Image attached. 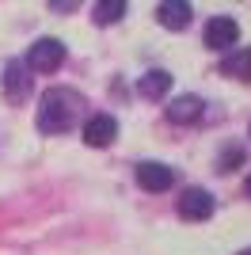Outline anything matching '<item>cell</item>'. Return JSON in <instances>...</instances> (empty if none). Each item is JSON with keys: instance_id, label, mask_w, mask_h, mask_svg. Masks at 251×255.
I'll return each instance as SVG.
<instances>
[{"instance_id": "6da1fadb", "label": "cell", "mask_w": 251, "mask_h": 255, "mask_svg": "<svg viewBox=\"0 0 251 255\" xmlns=\"http://www.w3.org/2000/svg\"><path fill=\"white\" fill-rule=\"evenodd\" d=\"M80 111H84L80 92H73V88H50L42 96V107H38L34 122H38L42 133H69L80 122Z\"/></svg>"}, {"instance_id": "7a4b0ae2", "label": "cell", "mask_w": 251, "mask_h": 255, "mask_svg": "<svg viewBox=\"0 0 251 255\" xmlns=\"http://www.w3.org/2000/svg\"><path fill=\"white\" fill-rule=\"evenodd\" d=\"M61 61H65L61 38H38L27 53V69H34V73H53V69H61Z\"/></svg>"}, {"instance_id": "3957f363", "label": "cell", "mask_w": 251, "mask_h": 255, "mask_svg": "<svg viewBox=\"0 0 251 255\" xmlns=\"http://www.w3.org/2000/svg\"><path fill=\"white\" fill-rule=\"evenodd\" d=\"M236 38H240V23L232 15H213L206 23V46L209 50H232Z\"/></svg>"}, {"instance_id": "277c9868", "label": "cell", "mask_w": 251, "mask_h": 255, "mask_svg": "<svg viewBox=\"0 0 251 255\" xmlns=\"http://www.w3.org/2000/svg\"><path fill=\"white\" fill-rule=\"evenodd\" d=\"M137 183H141L145 191L160 194L175 183V171L167 168V164H160V160H141V164H137Z\"/></svg>"}, {"instance_id": "5b68a950", "label": "cell", "mask_w": 251, "mask_h": 255, "mask_svg": "<svg viewBox=\"0 0 251 255\" xmlns=\"http://www.w3.org/2000/svg\"><path fill=\"white\" fill-rule=\"evenodd\" d=\"M209 213H213V194L209 191H202V187L183 191V198H179V217L183 221H206Z\"/></svg>"}, {"instance_id": "8992f818", "label": "cell", "mask_w": 251, "mask_h": 255, "mask_svg": "<svg viewBox=\"0 0 251 255\" xmlns=\"http://www.w3.org/2000/svg\"><path fill=\"white\" fill-rule=\"evenodd\" d=\"M31 96V76H27V65L8 61L4 65V99L8 103H23Z\"/></svg>"}, {"instance_id": "52a82bcc", "label": "cell", "mask_w": 251, "mask_h": 255, "mask_svg": "<svg viewBox=\"0 0 251 255\" xmlns=\"http://www.w3.org/2000/svg\"><path fill=\"white\" fill-rule=\"evenodd\" d=\"M115 137H118V122L111 115H92L84 122V141H88L92 149H103V145H111Z\"/></svg>"}, {"instance_id": "ba28073f", "label": "cell", "mask_w": 251, "mask_h": 255, "mask_svg": "<svg viewBox=\"0 0 251 255\" xmlns=\"http://www.w3.org/2000/svg\"><path fill=\"white\" fill-rule=\"evenodd\" d=\"M190 15H194V11H190L187 0H160V8H156L160 27H167V31H187Z\"/></svg>"}, {"instance_id": "9c48e42d", "label": "cell", "mask_w": 251, "mask_h": 255, "mask_svg": "<svg viewBox=\"0 0 251 255\" xmlns=\"http://www.w3.org/2000/svg\"><path fill=\"white\" fill-rule=\"evenodd\" d=\"M167 92H171V73L167 69H148V73H141V80H137V96L141 99H164Z\"/></svg>"}, {"instance_id": "30bf717a", "label": "cell", "mask_w": 251, "mask_h": 255, "mask_svg": "<svg viewBox=\"0 0 251 255\" xmlns=\"http://www.w3.org/2000/svg\"><path fill=\"white\" fill-rule=\"evenodd\" d=\"M167 118L175 122V126H190V122H198L202 118V99L198 96H179L167 103Z\"/></svg>"}, {"instance_id": "8fae6325", "label": "cell", "mask_w": 251, "mask_h": 255, "mask_svg": "<svg viewBox=\"0 0 251 255\" xmlns=\"http://www.w3.org/2000/svg\"><path fill=\"white\" fill-rule=\"evenodd\" d=\"M221 73L236 76V80H251V50H232L225 61H221Z\"/></svg>"}, {"instance_id": "7c38bea8", "label": "cell", "mask_w": 251, "mask_h": 255, "mask_svg": "<svg viewBox=\"0 0 251 255\" xmlns=\"http://www.w3.org/2000/svg\"><path fill=\"white\" fill-rule=\"evenodd\" d=\"M126 15V0H95V23L99 27H111Z\"/></svg>"}, {"instance_id": "4fadbf2b", "label": "cell", "mask_w": 251, "mask_h": 255, "mask_svg": "<svg viewBox=\"0 0 251 255\" xmlns=\"http://www.w3.org/2000/svg\"><path fill=\"white\" fill-rule=\"evenodd\" d=\"M84 0H50V11H57V15H69V11H76Z\"/></svg>"}, {"instance_id": "5bb4252c", "label": "cell", "mask_w": 251, "mask_h": 255, "mask_svg": "<svg viewBox=\"0 0 251 255\" xmlns=\"http://www.w3.org/2000/svg\"><path fill=\"white\" fill-rule=\"evenodd\" d=\"M240 160H244V152L236 145H229V149L221 152V171H229V164H240Z\"/></svg>"}, {"instance_id": "9a60e30c", "label": "cell", "mask_w": 251, "mask_h": 255, "mask_svg": "<svg viewBox=\"0 0 251 255\" xmlns=\"http://www.w3.org/2000/svg\"><path fill=\"white\" fill-rule=\"evenodd\" d=\"M244 191H248V198H251V175H248V183H244Z\"/></svg>"}, {"instance_id": "2e32d148", "label": "cell", "mask_w": 251, "mask_h": 255, "mask_svg": "<svg viewBox=\"0 0 251 255\" xmlns=\"http://www.w3.org/2000/svg\"><path fill=\"white\" fill-rule=\"evenodd\" d=\"M240 255H251V248H244V252H240Z\"/></svg>"}]
</instances>
